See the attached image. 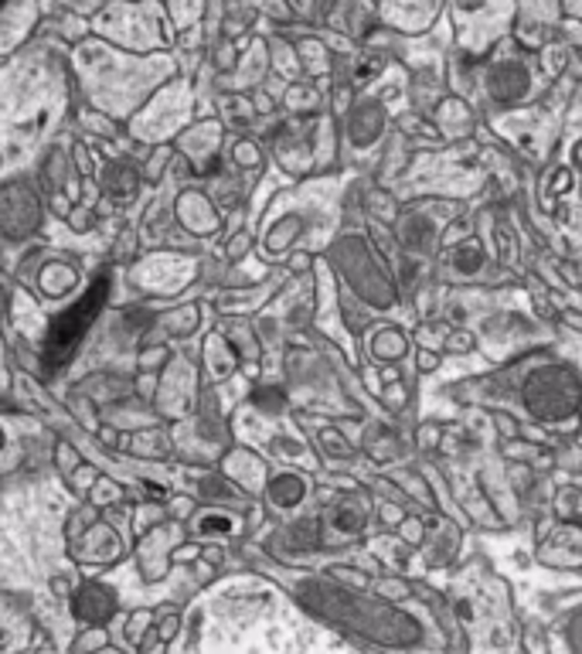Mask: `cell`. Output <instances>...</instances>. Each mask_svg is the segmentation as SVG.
<instances>
[{
	"mask_svg": "<svg viewBox=\"0 0 582 654\" xmlns=\"http://www.w3.org/2000/svg\"><path fill=\"white\" fill-rule=\"evenodd\" d=\"M524 399L539 419H562L579 406V386L566 368H548L539 379H531Z\"/></svg>",
	"mask_w": 582,
	"mask_h": 654,
	"instance_id": "obj_3",
	"label": "cell"
},
{
	"mask_svg": "<svg viewBox=\"0 0 582 654\" xmlns=\"http://www.w3.org/2000/svg\"><path fill=\"white\" fill-rule=\"evenodd\" d=\"M311 600H324L317 607H324L327 617L358 627L362 634H368L371 641H382L389 647H409L422 638V627H416V617L409 611H395V607H385V603H365L334 587L314 593Z\"/></svg>",
	"mask_w": 582,
	"mask_h": 654,
	"instance_id": "obj_2",
	"label": "cell"
},
{
	"mask_svg": "<svg viewBox=\"0 0 582 654\" xmlns=\"http://www.w3.org/2000/svg\"><path fill=\"white\" fill-rule=\"evenodd\" d=\"M113 611H116L113 596L103 587H96V583L83 587L79 596H75V617L86 620V624H103V620L113 617Z\"/></svg>",
	"mask_w": 582,
	"mask_h": 654,
	"instance_id": "obj_4",
	"label": "cell"
},
{
	"mask_svg": "<svg viewBox=\"0 0 582 654\" xmlns=\"http://www.w3.org/2000/svg\"><path fill=\"white\" fill-rule=\"evenodd\" d=\"M177 654H358L269 593L215 596Z\"/></svg>",
	"mask_w": 582,
	"mask_h": 654,
	"instance_id": "obj_1",
	"label": "cell"
}]
</instances>
